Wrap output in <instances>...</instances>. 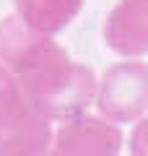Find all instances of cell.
<instances>
[{"mask_svg": "<svg viewBox=\"0 0 148 156\" xmlns=\"http://www.w3.org/2000/svg\"><path fill=\"white\" fill-rule=\"evenodd\" d=\"M0 65L47 120H73L96 96L93 73L70 60L52 37L31 31L16 13L0 21Z\"/></svg>", "mask_w": 148, "mask_h": 156, "instance_id": "obj_1", "label": "cell"}, {"mask_svg": "<svg viewBox=\"0 0 148 156\" xmlns=\"http://www.w3.org/2000/svg\"><path fill=\"white\" fill-rule=\"evenodd\" d=\"M52 120L39 115L0 65V156H42L52 146Z\"/></svg>", "mask_w": 148, "mask_h": 156, "instance_id": "obj_2", "label": "cell"}, {"mask_svg": "<svg viewBox=\"0 0 148 156\" xmlns=\"http://www.w3.org/2000/svg\"><path fill=\"white\" fill-rule=\"evenodd\" d=\"M99 109L109 122H132L148 109V68L122 62L107 70L99 86Z\"/></svg>", "mask_w": 148, "mask_h": 156, "instance_id": "obj_3", "label": "cell"}, {"mask_svg": "<svg viewBox=\"0 0 148 156\" xmlns=\"http://www.w3.org/2000/svg\"><path fill=\"white\" fill-rule=\"evenodd\" d=\"M122 133L117 125L101 117L65 120L52 135V156H120Z\"/></svg>", "mask_w": 148, "mask_h": 156, "instance_id": "obj_4", "label": "cell"}, {"mask_svg": "<svg viewBox=\"0 0 148 156\" xmlns=\"http://www.w3.org/2000/svg\"><path fill=\"white\" fill-rule=\"evenodd\" d=\"M104 39L120 55L148 52V0H125L115 8L107 18Z\"/></svg>", "mask_w": 148, "mask_h": 156, "instance_id": "obj_5", "label": "cell"}, {"mask_svg": "<svg viewBox=\"0 0 148 156\" xmlns=\"http://www.w3.org/2000/svg\"><path fill=\"white\" fill-rule=\"evenodd\" d=\"M13 8L31 31L52 37L81 13L83 0H13Z\"/></svg>", "mask_w": 148, "mask_h": 156, "instance_id": "obj_6", "label": "cell"}, {"mask_svg": "<svg viewBox=\"0 0 148 156\" xmlns=\"http://www.w3.org/2000/svg\"><path fill=\"white\" fill-rule=\"evenodd\" d=\"M130 154L132 156H148V117L132 130L130 138Z\"/></svg>", "mask_w": 148, "mask_h": 156, "instance_id": "obj_7", "label": "cell"}, {"mask_svg": "<svg viewBox=\"0 0 148 156\" xmlns=\"http://www.w3.org/2000/svg\"><path fill=\"white\" fill-rule=\"evenodd\" d=\"M42 156H52V154H49V151H47V154H42Z\"/></svg>", "mask_w": 148, "mask_h": 156, "instance_id": "obj_8", "label": "cell"}]
</instances>
